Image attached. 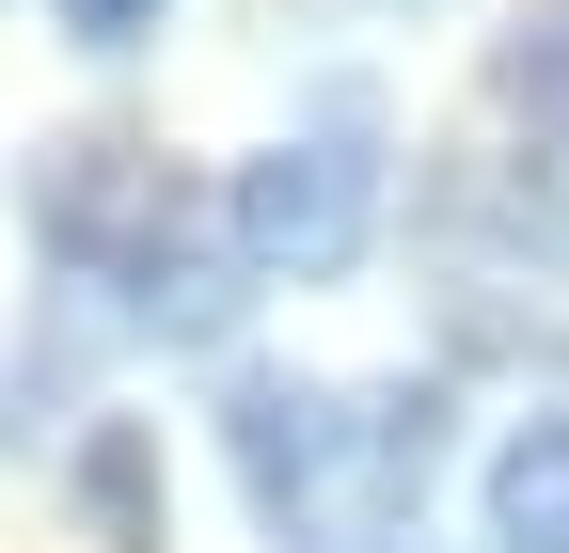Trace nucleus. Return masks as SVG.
Returning a JSON list of instances; mask_svg holds the SVG:
<instances>
[{"label":"nucleus","instance_id":"nucleus-1","mask_svg":"<svg viewBox=\"0 0 569 553\" xmlns=\"http://www.w3.org/2000/svg\"><path fill=\"white\" fill-rule=\"evenodd\" d=\"M48 238L63 253H96L111 285H127V332H159V349H222L238 301H253V269L222 238V205H190L174 174H63L48 190Z\"/></svg>","mask_w":569,"mask_h":553},{"label":"nucleus","instance_id":"nucleus-2","mask_svg":"<svg viewBox=\"0 0 569 553\" xmlns=\"http://www.w3.org/2000/svg\"><path fill=\"white\" fill-rule=\"evenodd\" d=\"M222 238L253 285H332V269H365L380 238V143L365 127H301V143H269L222 205Z\"/></svg>","mask_w":569,"mask_h":553},{"label":"nucleus","instance_id":"nucleus-5","mask_svg":"<svg viewBox=\"0 0 569 553\" xmlns=\"http://www.w3.org/2000/svg\"><path fill=\"white\" fill-rule=\"evenodd\" d=\"M490 537L507 553H569V411H538V428L490 459Z\"/></svg>","mask_w":569,"mask_h":553},{"label":"nucleus","instance_id":"nucleus-6","mask_svg":"<svg viewBox=\"0 0 569 553\" xmlns=\"http://www.w3.org/2000/svg\"><path fill=\"white\" fill-rule=\"evenodd\" d=\"M80 491H96L111 553H159V459H142V428H96L80 443Z\"/></svg>","mask_w":569,"mask_h":553},{"label":"nucleus","instance_id":"nucleus-3","mask_svg":"<svg viewBox=\"0 0 569 553\" xmlns=\"http://www.w3.org/2000/svg\"><path fill=\"white\" fill-rule=\"evenodd\" d=\"M490 95L522 111V190H538V222L569 238V0L507 32V63H490Z\"/></svg>","mask_w":569,"mask_h":553},{"label":"nucleus","instance_id":"nucleus-7","mask_svg":"<svg viewBox=\"0 0 569 553\" xmlns=\"http://www.w3.org/2000/svg\"><path fill=\"white\" fill-rule=\"evenodd\" d=\"M63 32H80V48H142V32H159V0H63Z\"/></svg>","mask_w":569,"mask_h":553},{"label":"nucleus","instance_id":"nucleus-4","mask_svg":"<svg viewBox=\"0 0 569 553\" xmlns=\"http://www.w3.org/2000/svg\"><path fill=\"white\" fill-rule=\"evenodd\" d=\"M317 380H238L222 395V443H238V474H253V506L284 522V506H301V459H317Z\"/></svg>","mask_w":569,"mask_h":553}]
</instances>
